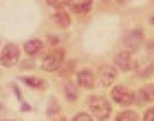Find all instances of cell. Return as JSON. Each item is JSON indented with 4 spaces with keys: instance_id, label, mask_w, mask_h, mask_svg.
<instances>
[{
    "instance_id": "cell-1",
    "label": "cell",
    "mask_w": 154,
    "mask_h": 121,
    "mask_svg": "<svg viewBox=\"0 0 154 121\" xmlns=\"http://www.w3.org/2000/svg\"><path fill=\"white\" fill-rule=\"evenodd\" d=\"M88 108H90V112H95L97 119H108V115H110V106L103 97H90Z\"/></svg>"
},
{
    "instance_id": "cell-2",
    "label": "cell",
    "mask_w": 154,
    "mask_h": 121,
    "mask_svg": "<svg viewBox=\"0 0 154 121\" xmlns=\"http://www.w3.org/2000/svg\"><path fill=\"white\" fill-rule=\"evenodd\" d=\"M18 57H20V51L16 44H7L2 48V55H0V62H2V66H16L18 64Z\"/></svg>"
},
{
    "instance_id": "cell-3",
    "label": "cell",
    "mask_w": 154,
    "mask_h": 121,
    "mask_svg": "<svg viewBox=\"0 0 154 121\" xmlns=\"http://www.w3.org/2000/svg\"><path fill=\"white\" fill-rule=\"evenodd\" d=\"M62 62H64V51H51L44 57V62H42V66H44V70H57L62 66Z\"/></svg>"
},
{
    "instance_id": "cell-4",
    "label": "cell",
    "mask_w": 154,
    "mask_h": 121,
    "mask_svg": "<svg viewBox=\"0 0 154 121\" xmlns=\"http://www.w3.org/2000/svg\"><path fill=\"white\" fill-rule=\"evenodd\" d=\"M112 99H115L117 104L130 106L132 101H134V95H132L128 88H123V86H115V88H112Z\"/></svg>"
},
{
    "instance_id": "cell-5",
    "label": "cell",
    "mask_w": 154,
    "mask_h": 121,
    "mask_svg": "<svg viewBox=\"0 0 154 121\" xmlns=\"http://www.w3.org/2000/svg\"><path fill=\"white\" fill-rule=\"evenodd\" d=\"M141 42H143V33L141 31H128L125 38H123V44H125L128 51H137V48L141 46Z\"/></svg>"
},
{
    "instance_id": "cell-6",
    "label": "cell",
    "mask_w": 154,
    "mask_h": 121,
    "mask_svg": "<svg viewBox=\"0 0 154 121\" xmlns=\"http://www.w3.org/2000/svg\"><path fill=\"white\" fill-rule=\"evenodd\" d=\"M77 84H79L82 88H93L95 86V75L90 73V70H79V73H77Z\"/></svg>"
},
{
    "instance_id": "cell-7",
    "label": "cell",
    "mask_w": 154,
    "mask_h": 121,
    "mask_svg": "<svg viewBox=\"0 0 154 121\" xmlns=\"http://www.w3.org/2000/svg\"><path fill=\"white\" fill-rule=\"evenodd\" d=\"M115 66L121 68V70H130V68H132V57H130V53H117Z\"/></svg>"
},
{
    "instance_id": "cell-8",
    "label": "cell",
    "mask_w": 154,
    "mask_h": 121,
    "mask_svg": "<svg viewBox=\"0 0 154 121\" xmlns=\"http://www.w3.org/2000/svg\"><path fill=\"white\" fill-rule=\"evenodd\" d=\"M99 75H101V82L106 84V86H110V84H115V79H117V70H115L112 66H101Z\"/></svg>"
},
{
    "instance_id": "cell-9",
    "label": "cell",
    "mask_w": 154,
    "mask_h": 121,
    "mask_svg": "<svg viewBox=\"0 0 154 121\" xmlns=\"http://www.w3.org/2000/svg\"><path fill=\"white\" fill-rule=\"evenodd\" d=\"M42 48H44V42L42 40H29L24 44V51H26V55H35V53H40Z\"/></svg>"
},
{
    "instance_id": "cell-10",
    "label": "cell",
    "mask_w": 154,
    "mask_h": 121,
    "mask_svg": "<svg viewBox=\"0 0 154 121\" xmlns=\"http://www.w3.org/2000/svg\"><path fill=\"white\" fill-rule=\"evenodd\" d=\"M90 7H93V2H88V0H84V2H71V9L73 13H88L90 11Z\"/></svg>"
},
{
    "instance_id": "cell-11",
    "label": "cell",
    "mask_w": 154,
    "mask_h": 121,
    "mask_svg": "<svg viewBox=\"0 0 154 121\" xmlns=\"http://www.w3.org/2000/svg\"><path fill=\"white\" fill-rule=\"evenodd\" d=\"M53 22L57 24V26H62V29H66V26L71 24V18H68V13L60 11V13H55V16H53Z\"/></svg>"
},
{
    "instance_id": "cell-12",
    "label": "cell",
    "mask_w": 154,
    "mask_h": 121,
    "mask_svg": "<svg viewBox=\"0 0 154 121\" xmlns=\"http://www.w3.org/2000/svg\"><path fill=\"white\" fill-rule=\"evenodd\" d=\"M22 82L29 84V86H33V88H44V82L38 79V77H22Z\"/></svg>"
},
{
    "instance_id": "cell-13",
    "label": "cell",
    "mask_w": 154,
    "mask_h": 121,
    "mask_svg": "<svg viewBox=\"0 0 154 121\" xmlns=\"http://www.w3.org/2000/svg\"><path fill=\"white\" fill-rule=\"evenodd\" d=\"M117 121H139V115L137 112H121V115H117Z\"/></svg>"
},
{
    "instance_id": "cell-14",
    "label": "cell",
    "mask_w": 154,
    "mask_h": 121,
    "mask_svg": "<svg viewBox=\"0 0 154 121\" xmlns=\"http://www.w3.org/2000/svg\"><path fill=\"white\" fill-rule=\"evenodd\" d=\"M139 95H141V101H150V99L154 97V86H145Z\"/></svg>"
},
{
    "instance_id": "cell-15",
    "label": "cell",
    "mask_w": 154,
    "mask_h": 121,
    "mask_svg": "<svg viewBox=\"0 0 154 121\" xmlns=\"http://www.w3.org/2000/svg\"><path fill=\"white\" fill-rule=\"evenodd\" d=\"M66 97L68 99H71V101H75V99H77V90H75V86H71V84H66Z\"/></svg>"
},
{
    "instance_id": "cell-16",
    "label": "cell",
    "mask_w": 154,
    "mask_h": 121,
    "mask_svg": "<svg viewBox=\"0 0 154 121\" xmlns=\"http://www.w3.org/2000/svg\"><path fill=\"white\" fill-rule=\"evenodd\" d=\"M73 121H93V119H90V115H86V112H82V115H77Z\"/></svg>"
},
{
    "instance_id": "cell-17",
    "label": "cell",
    "mask_w": 154,
    "mask_h": 121,
    "mask_svg": "<svg viewBox=\"0 0 154 121\" xmlns=\"http://www.w3.org/2000/svg\"><path fill=\"white\" fill-rule=\"evenodd\" d=\"M143 121H154V110H145V115H143Z\"/></svg>"
},
{
    "instance_id": "cell-18",
    "label": "cell",
    "mask_w": 154,
    "mask_h": 121,
    "mask_svg": "<svg viewBox=\"0 0 154 121\" xmlns=\"http://www.w3.org/2000/svg\"><path fill=\"white\" fill-rule=\"evenodd\" d=\"M48 5H51V7H64V2H55V0H51Z\"/></svg>"
},
{
    "instance_id": "cell-19",
    "label": "cell",
    "mask_w": 154,
    "mask_h": 121,
    "mask_svg": "<svg viewBox=\"0 0 154 121\" xmlns=\"http://www.w3.org/2000/svg\"><path fill=\"white\" fill-rule=\"evenodd\" d=\"M55 121H66V119H64V117H60V119H55Z\"/></svg>"
},
{
    "instance_id": "cell-20",
    "label": "cell",
    "mask_w": 154,
    "mask_h": 121,
    "mask_svg": "<svg viewBox=\"0 0 154 121\" xmlns=\"http://www.w3.org/2000/svg\"><path fill=\"white\" fill-rule=\"evenodd\" d=\"M2 110H5V108H2V104H0V115H2Z\"/></svg>"
}]
</instances>
